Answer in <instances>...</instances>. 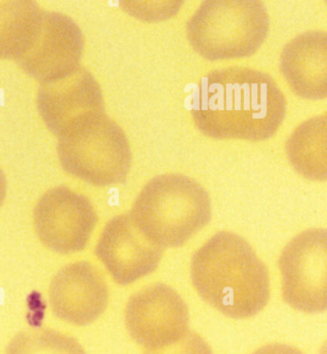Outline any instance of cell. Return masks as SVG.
Segmentation results:
<instances>
[{
    "instance_id": "cell-18",
    "label": "cell",
    "mask_w": 327,
    "mask_h": 354,
    "mask_svg": "<svg viewBox=\"0 0 327 354\" xmlns=\"http://www.w3.org/2000/svg\"><path fill=\"white\" fill-rule=\"evenodd\" d=\"M182 1L176 3V1H171V3H167V5L163 6L161 8H149L144 7L142 3H121L122 6H124V9L126 11L130 12L132 15L136 16L138 18L144 20H161L167 19V18L171 17V16L175 15L179 8L182 6Z\"/></svg>"
},
{
    "instance_id": "cell-15",
    "label": "cell",
    "mask_w": 327,
    "mask_h": 354,
    "mask_svg": "<svg viewBox=\"0 0 327 354\" xmlns=\"http://www.w3.org/2000/svg\"><path fill=\"white\" fill-rule=\"evenodd\" d=\"M43 10L34 0H0V59H17L32 44Z\"/></svg>"
},
{
    "instance_id": "cell-19",
    "label": "cell",
    "mask_w": 327,
    "mask_h": 354,
    "mask_svg": "<svg viewBox=\"0 0 327 354\" xmlns=\"http://www.w3.org/2000/svg\"><path fill=\"white\" fill-rule=\"evenodd\" d=\"M252 354H304L301 350L288 344L274 343L268 344L259 348Z\"/></svg>"
},
{
    "instance_id": "cell-5",
    "label": "cell",
    "mask_w": 327,
    "mask_h": 354,
    "mask_svg": "<svg viewBox=\"0 0 327 354\" xmlns=\"http://www.w3.org/2000/svg\"><path fill=\"white\" fill-rule=\"evenodd\" d=\"M57 153L67 173L100 187L124 183L131 167L127 136L105 113L84 118L59 136Z\"/></svg>"
},
{
    "instance_id": "cell-4",
    "label": "cell",
    "mask_w": 327,
    "mask_h": 354,
    "mask_svg": "<svg viewBox=\"0 0 327 354\" xmlns=\"http://www.w3.org/2000/svg\"><path fill=\"white\" fill-rule=\"evenodd\" d=\"M266 8L258 0H207L187 24L188 41L208 61L243 59L268 36Z\"/></svg>"
},
{
    "instance_id": "cell-3",
    "label": "cell",
    "mask_w": 327,
    "mask_h": 354,
    "mask_svg": "<svg viewBox=\"0 0 327 354\" xmlns=\"http://www.w3.org/2000/svg\"><path fill=\"white\" fill-rule=\"evenodd\" d=\"M140 232L159 248H180L211 221L208 192L181 174H163L147 183L130 212Z\"/></svg>"
},
{
    "instance_id": "cell-20",
    "label": "cell",
    "mask_w": 327,
    "mask_h": 354,
    "mask_svg": "<svg viewBox=\"0 0 327 354\" xmlns=\"http://www.w3.org/2000/svg\"><path fill=\"white\" fill-rule=\"evenodd\" d=\"M6 194H7V179L5 174L0 169V207L3 206L5 202Z\"/></svg>"
},
{
    "instance_id": "cell-2",
    "label": "cell",
    "mask_w": 327,
    "mask_h": 354,
    "mask_svg": "<svg viewBox=\"0 0 327 354\" xmlns=\"http://www.w3.org/2000/svg\"><path fill=\"white\" fill-rule=\"evenodd\" d=\"M191 281L200 297L225 316L247 319L270 299L268 269L250 243L219 232L194 252Z\"/></svg>"
},
{
    "instance_id": "cell-9",
    "label": "cell",
    "mask_w": 327,
    "mask_h": 354,
    "mask_svg": "<svg viewBox=\"0 0 327 354\" xmlns=\"http://www.w3.org/2000/svg\"><path fill=\"white\" fill-rule=\"evenodd\" d=\"M84 48L82 30L70 16L43 11L40 28L18 65L41 84L69 75L80 67Z\"/></svg>"
},
{
    "instance_id": "cell-10",
    "label": "cell",
    "mask_w": 327,
    "mask_h": 354,
    "mask_svg": "<svg viewBox=\"0 0 327 354\" xmlns=\"http://www.w3.org/2000/svg\"><path fill=\"white\" fill-rule=\"evenodd\" d=\"M163 248L138 230L130 213L109 221L96 245V256L115 283L127 286L158 268Z\"/></svg>"
},
{
    "instance_id": "cell-16",
    "label": "cell",
    "mask_w": 327,
    "mask_h": 354,
    "mask_svg": "<svg viewBox=\"0 0 327 354\" xmlns=\"http://www.w3.org/2000/svg\"><path fill=\"white\" fill-rule=\"evenodd\" d=\"M7 354H86L80 342L55 329L22 331L13 337Z\"/></svg>"
},
{
    "instance_id": "cell-8",
    "label": "cell",
    "mask_w": 327,
    "mask_h": 354,
    "mask_svg": "<svg viewBox=\"0 0 327 354\" xmlns=\"http://www.w3.org/2000/svg\"><path fill=\"white\" fill-rule=\"evenodd\" d=\"M125 322L136 343L146 350L160 349L179 341L189 331V310L173 288L155 283L130 297Z\"/></svg>"
},
{
    "instance_id": "cell-11",
    "label": "cell",
    "mask_w": 327,
    "mask_h": 354,
    "mask_svg": "<svg viewBox=\"0 0 327 354\" xmlns=\"http://www.w3.org/2000/svg\"><path fill=\"white\" fill-rule=\"evenodd\" d=\"M37 103L41 117L57 138L84 118L105 113L100 84L82 66L65 77L41 84Z\"/></svg>"
},
{
    "instance_id": "cell-6",
    "label": "cell",
    "mask_w": 327,
    "mask_h": 354,
    "mask_svg": "<svg viewBox=\"0 0 327 354\" xmlns=\"http://www.w3.org/2000/svg\"><path fill=\"white\" fill-rule=\"evenodd\" d=\"M285 301L306 314L327 308V233L310 229L294 237L279 259Z\"/></svg>"
},
{
    "instance_id": "cell-13",
    "label": "cell",
    "mask_w": 327,
    "mask_h": 354,
    "mask_svg": "<svg viewBox=\"0 0 327 354\" xmlns=\"http://www.w3.org/2000/svg\"><path fill=\"white\" fill-rule=\"evenodd\" d=\"M279 67L297 96L308 100L326 99V32L310 30L292 39L283 47Z\"/></svg>"
},
{
    "instance_id": "cell-17",
    "label": "cell",
    "mask_w": 327,
    "mask_h": 354,
    "mask_svg": "<svg viewBox=\"0 0 327 354\" xmlns=\"http://www.w3.org/2000/svg\"><path fill=\"white\" fill-rule=\"evenodd\" d=\"M144 354H213V351L204 337L189 330L176 343L160 349L146 350Z\"/></svg>"
},
{
    "instance_id": "cell-12",
    "label": "cell",
    "mask_w": 327,
    "mask_h": 354,
    "mask_svg": "<svg viewBox=\"0 0 327 354\" xmlns=\"http://www.w3.org/2000/svg\"><path fill=\"white\" fill-rule=\"evenodd\" d=\"M55 316L77 326L95 322L109 306V290L102 273L86 261L59 271L49 289Z\"/></svg>"
},
{
    "instance_id": "cell-1",
    "label": "cell",
    "mask_w": 327,
    "mask_h": 354,
    "mask_svg": "<svg viewBox=\"0 0 327 354\" xmlns=\"http://www.w3.org/2000/svg\"><path fill=\"white\" fill-rule=\"evenodd\" d=\"M191 113L198 129L209 138L261 142L281 127L287 100L268 74L231 67L203 76Z\"/></svg>"
},
{
    "instance_id": "cell-7",
    "label": "cell",
    "mask_w": 327,
    "mask_h": 354,
    "mask_svg": "<svg viewBox=\"0 0 327 354\" xmlns=\"http://www.w3.org/2000/svg\"><path fill=\"white\" fill-rule=\"evenodd\" d=\"M34 223L39 239L46 248L69 254L86 248L98 215L86 196L61 185L41 196L35 207Z\"/></svg>"
},
{
    "instance_id": "cell-14",
    "label": "cell",
    "mask_w": 327,
    "mask_h": 354,
    "mask_svg": "<svg viewBox=\"0 0 327 354\" xmlns=\"http://www.w3.org/2000/svg\"><path fill=\"white\" fill-rule=\"evenodd\" d=\"M326 113L298 126L286 145V152L294 169L306 179L326 181Z\"/></svg>"
}]
</instances>
